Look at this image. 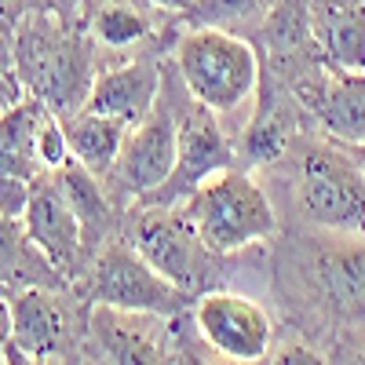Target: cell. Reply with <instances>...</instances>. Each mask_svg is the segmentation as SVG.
Returning a JSON list of instances; mask_svg holds the SVG:
<instances>
[{
  "label": "cell",
  "instance_id": "obj_1",
  "mask_svg": "<svg viewBox=\"0 0 365 365\" xmlns=\"http://www.w3.org/2000/svg\"><path fill=\"white\" fill-rule=\"evenodd\" d=\"M11 51L26 96H37L55 117L84 110L99 73L91 70V48L77 29H66L51 11H26L11 34Z\"/></svg>",
  "mask_w": 365,
  "mask_h": 365
},
{
  "label": "cell",
  "instance_id": "obj_2",
  "mask_svg": "<svg viewBox=\"0 0 365 365\" xmlns=\"http://www.w3.org/2000/svg\"><path fill=\"white\" fill-rule=\"evenodd\" d=\"M175 73L182 91L220 120L241 113L259 91L256 48L216 26H190L175 44Z\"/></svg>",
  "mask_w": 365,
  "mask_h": 365
},
{
  "label": "cell",
  "instance_id": "obj_3",
  "mask_svg": "<svg viewBox=\"0 0 365 365\" xmlns=\"http://www.w3.org/2000/svg\"><path fill=\"white\" fill-rule=\"evenodd\" d=\"M179 208L187 212V220L197 227L201 241L216 252V256H230L256 245V241L274 234V205L263 194V187L245 175V172H220L208 182L179 201Z\"/></svg>",
  "mask_w": 365,
  "mask_h": 365
},
{
  "label": "cell",
  "instance_id": "obj_4",
  "mask_svg": "<svg viewBox=\"0 0 365 365\" xmlns=\"http://www.w3.org/2000/svg\"><path fill=\"white\" fill-rule=\"evenodd\" d=\"M296 201L311 223L365 237V175L347 150H307L296 172Z\"/></svg>",
  "mask_w": 365,
  "mask_h": 365
},
{
  "label": "cell",
  "instance_id": "obj_5",
  "mask_svg": "<svg viewBox=\"0 0 365 365\" xmlns=\"http://www.w3.org/2000/svg\"><path fill=\"white\" fill-rule=\"evenodd\" d=\"M91 299L99 307L168 318L190 303V292L172 285L135 245H110L91 267Z\"/></svg>",
  "mask_w": 365,
  "mask_h": 365
},
{
  "label": "cell",
  "instance_id": "obj_6",
  "mask_svg": "<svg viewBox=\"0 0 365 365\" xmlns=\"http://www.w3.org/2000/svg\"><path fill=\"white\" fill-rule=\"evenodd\" d=\"M132 241L182 292H197V285L208 282L212 249L201 241L197 227L187 220V212L179 205H154L139 212V220L132 227Z\"/></svg>",
  "mask_w": 365,
  "mask_h": 365
},
{
  "label": "cell",
  "instance_id": "obj_7",
  "mask_svg": "<svg viewBox=\"0 0 365 365\" xmlns=\"http://www.w3.org/2000/svg\"><path fill=\"white\" fill-rule=\"evenodd\" d=\"M197 336L208 344V351H216L227 361L252 365L267 358L274 325L270 314L263 311V303L230 292V289H208L194 299L190 307Z\"/></svg>",
  "mask_w": 365,
  "mask_h": 365
},
{
  "label": "cell",
  "instance_id": "obj_8",
  "mask_svg": "<svg viewBox=\"0 0 365 365\" xmlns=\"http://www.w3.org/2000/svg\"><path fill=\"white\" fill-rule=\"evenodd\" d=\"M179 117V158L172 179L154 197V205H179L187 201L201 182L220 175L234 161V146L227 143V132L220 128V117L190 99V110H175Z\"/></svg>",
  "mask_w": 365,
  "mask_h": 365
},
{
  "label": "cell",
  "instance_id": "obj_9",
  "mask_svg": "<svg viewBox=\"0 0 365 365\" xmlns=\"http://www.w3.org/2000/svg\"><path fill=\"white\" fill-rule=\"evenodd\" d=\"M175 158H179V117L175 110L158 103L154 113L128 128V139L120 146L113 175L120 179L125 190L150 197L172 179Z\"/></svg>",
  "mask_w": 365,
  "mask_h": 365
},
{
  "label": "cell",
  "instance_id": "obj_10",
  "mask_svg": "<svg viewBox=\"0 0 365 365\" xmlns=\"http://www.w3.org/2000/svg\"><path fill=\"white\" fill-rule=\"evenodd\" d=\"M22 227H26L29 241L37 245V252L58 274H73V267L84 252V223L73 212V205L66 201L55 172H41L34 179V197L26 205Z\"/></svg>",
  "mask_w": 365,
  "mask_h": 365
},
{
  "label": "cell",
  "instance_id": "obj_11",
  "mask_svg": "<svg viewBox=\"0 0 365 365\" xmlns=\"http://www.w3.org/2000/svg\"><path fill=\"white\" fill-rule=\"evenodd\" d=\"M161 103V70L154 58H132L103 70L88 91V110L117 117L125 125H139Z\"/></svg>",
  "mask_w": 365,
  "mask_h": 365
},
{
  "label": "cell",
  "instance_id": "obj_12",
  "mask_svg": "<svg viewBox=\"0 0 365 365\" xmlns=\"http://www.w3.org/2000/svg\"><path fill=\"white\" fill-rule=\"evenodd\" d=\"M311 41L336 73H365V0H311Z\"/></svg>",
  "mask_w": 365,
  "mask_h": 365
},
{
  "label": "cell",
  "instance_id": "obj_13",
  "mask_svg": "<svg viewBox=\"0 0 365 365\" xmlns=\"http://www.w3.org/2000/svg\"><path fill=\"white\" fill-rule=\"evenodd\" d=\"M314 113L325 135L340 146H361L365 143V73H336L314 91Z\"/></svg>",
  "mask_w": 365,
  "mask_h": 365
},
{
  "label": "cell",
  "instance_id": "obj_14",
  "mask_svg": "<svg viewBox=\"0 0 365 365\" xmlns=\"http://www.w3.org/2000/svg\"><path fill=\"white\" fill-rule=\"evenodd\" d=\"M51 110L37 96H22L0 113V175L37 179L44 168L37 161V132Z\"/></svg>",
  "mask_w": 365,
  "mask_h": 365
},
{
  "label": "cell",
  "instance_id": "obj_15",
  "mask_svg": "<svg viewBox=\"0 0 365 365\" xmlns=\"http://www.w3.org/2000/svg\"><path fill=\"white\" fill-rule=\"evenodd\" d=\"M66 128V143H70V158L77 165H84L88 172H113L117 158H120V146L128 139V128L125 120L117 117H106V113H96V110H77L70 117H58Z\"/></svg>",
  "mask_w": 365,
  "mask_h": 365
},
{
  "label": "cell",
  "instance_id": "obj_16",
  "mask_svg": "<svg viewBox=\"0 0 365 365\" xmlns=\"http://www.w3.org/2000/svg\"><path fill=\"white\" fill-rule=\"evenodd\" d=\"M143 318H150V314H128V311L99 307L96 322H91V332H96V340L106 347L113 365H168L158 336L143 325Z\"/></svg>",
  "mask_w": 365,
  "mask_h": 365
},
{
  "label": "cell",
  "instance_id": "obj_17",
  "mask_svg": "<svg viewBox=\"0 0 365 365\" xmlns=\"http://www.w3.org/2000/svg\"><path fill=\"white\" fill-rule=\"evenodd\" d=\"M58 340H63V314L51 296L41 289H22L11 296V347L34 358H51Z\"/></svg>",
  "mask_w": 365,
  "mask_h": 365
},
{
  "label": "cell",
  "instance_id": "obj_18",
  "mask_svg": "<svg viewBox=\"0 0 365 365\" xmlns=\"http://www.w3.org/2000/svg\"><path fill=\"white\" fill-rule=\"evenodd\" d=\"M318 289L336 314H365V249H340L318 259Z\"/></svg>",
  "mask_w": 365,
  "mask_h": 365
},
{
  "label": "cell",
  "instance_id": "obj_19",
  "mask_svg": "<svg viewBox=\"0 0 365 365\" xmlns=\"http://www.w3.org/2000/svg\"><path fill=\"white\" fill-rule=\"evenodd\" d=\"M55 179H58V187H63L66 201L73 205V212L81 216L84 230H99L110 216V205H106L99 182H96V172H88L84 165L70 161V165H63L55 172Z\"/></svg>",
  "mask_w": 365,
  "mask_h": 365
},
{
  "label": "cell",
  "instance_id": "obj_20",
  "mask_svg": "<svg viewBox=\"0 0 365 365\" xmlns=\"http://www.w3.org/2000/svg\"><path fill=\"white\" fill-rule=\"evenodd\" d=\"M278 0H194V4L182 11L190 26H216V29H230L237 22H263L270 15V8Z\"/></svg>",
  "mask_w": 365,
  "mask_h": 365
},
{
  "label": "cell",
  "instance_id": "obj_21",
  "mask_svg": "<svg viewBox=\"0 0 365 365\" xmlns=\"http://www.w3.org/2000/svg\"><path fill=\"white\" fill-rule=\"evenodd\" d=\"M146 15L135 11L132 4H103L96 15H91V34L103 48H132L146 37Z\"/></svg>",
  "mask_w": 365,
  "mask_h": 365
},
{
  "label": "cell",
  "instance_id": "obj_22",
  "mask_svg": "<svg viewBox=\"0 0 365 365\" xmlns=\"http://www.w3.org/2000/svg\"><path fill=\"white\" fill-rule=\"evenodd\" d=\"M34 241H29L26 227H19V220L0 212V278H15L22 274V267L34 259Z\"/></svg>",
  "mask_w": 365,
  "mask_h": 365
},
{
  "label": "cell",
  "instance_id": "obj_23",
  "mask_svg": "<svg viewBox=\"0 0 365 365\" xmlns=\"http://www.w3.org/2000/svg\"><path fill=\"white\" fill-rule=\"evenodd\" d=\"M37 161L44 172H58L63 165H70V143H66V128H63V120H58L55 113L44 117V125L37 132Z\"/></svg>",
  "mask_w": 365,
  "mask_h": 365
},
{
  "label": "cell",
  "instance_id": "obj_24",
  "mask_svg": "<svg viewBox=\"0 0 365 365\" xmlns=\"http://www.w3.org/2000/svg\"><path fill=\"white\" fill-rule=\"evenodd\" d=\"M29 197H34V179H22V175H0V212H4V216L22 220Z\"/></svg>",
  "mask_w": 365,
  "mask_h": 365
},
{
  "label": "cell",
  "instance_id": "obj_25",
  "mask_svg": "<svg viewBox=\"0 0 365 365\" xmlns=\"http://www.w3.org/2000/svg\"><path fill=\"white\" fill-rule=\"evenodd\" d=\"M270 365H329V361L322 354H314L311 347H303V344H289V347H282L278 354H274Z\"/></svg>",
  "mask_w": 365,
  "mask_h": 365
},
{
  "label": "cell",
  "instance_id": "obj_26",
  "mask_svg": "<svg viewBox=\"0 0 365 365\" xmlns=\"http://www.w3.org/2000/svg\"><path fill=\"white\" fill-rule=\"evenodd\" d=\"M22 19H26V4H22V0H0V34L11 37Z\"/></svg>",
  "mask_w": 365,
  "mask_h": 365
},
{
  "label": "cell",
  "instance_id": "obj_27",
  "mask_svg": "<svg viewBox=\"0 0 365 365\" xmlns=\"http://www.w3.org/2000/svg\"><path fill=\"white\" fill-rule=\"evenodd\" d=\"M22 99V81L19 73H0V113H4L11 103Z\"/></svg>",
  "mask_w": 365,
  "mask_h": 365
},
{
  "label": "cell",
  "instance_id": "obj_28",
  "mask_svg": "<svg viewBox=\"0 0 365 365\" xmlns=\"http://www.w3.org/2000/svg\"><path fill=\"white\" fill-rule=\"evenodd\" d=\"M11 347V299H4V292H0V361H4Z\"/></svg>",
  "mask_w": 365,
  "mask_h": 365
},
{
  "label": "cell",
  "instance_id": "obj_29",
  "mask_svg": "<svg viewBox=\"0 0 365 365\" xmlns=\"http://www.w3.org/2000/svg\"><path fill=\"white\" fill-rule=\"evenodd\" d=\"M4 365H51V361H48V358H34V354H26V351H19V347H8Z\"/></svg>",
  "mask_w": 365,
  "mask_h": 365
},
{
  "label": "cell",
  "instance_id": "obj_30",
  "mask_svg": "<svg viewBox=\"0 0 365 365\" xmlns=\"http://www.w3.org/2000/svg\"><path fill=\"white\" fill-rule=\"evenodd\" d=\"M0 73H15V51H11V37L0 34Z\"/></svg>",
  "mask_w": 365,
  "mask_h": 365
},
{
  "label": "cell",
  "instance_id": "obj_31",
  "mask_svg": "<svg viewBox=\"0 0 365 365\" xmlns=\"http://www.w3.org/2000/svg\"><path fill=\"white\" fill-rule=\"evenodd\" d=\"M139 4H150V8H161V11H187L194 0H139Z\"/></svg>",
  "mask_w": 365,
  "mask_h": 365
},
{
  "label": "cell",
  "instance_id": "obj_32",
  "mask_svg": "<svg viewBox=\"0 0 365 365\" xmlns=\"http://www.w3.org/2000/svg\"><path fill=\"white\" fill-rule=\"evenodd\" d=\"M22 4H26V11H55L63 0H22Z\"/></svg>",
  "mask_w": 365,
  "mask_h": 365
},
{
  "label": "cell",
  "instance_id": "obj_33",
  "mask_svg": "<svg viewBox=\"0 0 365 365\" xmlns=\"http://www.w3.org/2000/svg\"><path fill=\"white\" fill-rule=\"evenodd\" d=\"M344 150H347L351 161H354V165L361 168V175H365V143H361V146H344Z\"/></svg>",
  "mask_w": 365,
  "mask_h": 365
},
{
  "label": "cell",
  "instance_id": "obj_34",
  "mask_svg": "<svg viewBox=\"0 0 365 365\" xmlns=\"http://www.w3.org/2000/svg\"><path fill=\"white\" fill-rule=\"evenodd\" d=\"M175 365H212V361H205V358H197V354H190V351H182Z\"/></svg>",
  "mask_w": 365,
  "mask_h": 365
},
{
  "label": "cell",
  "instance_id": "obj_35",
  "mask_svg": "<svg viewBox=\"0 0 365 365\" xmlns=\"http://www.w3.org/2000/svg\"><path fill=\"white\" fill-rule=\"evenodd\" d=\"M347 365H365V344H361V347L351 354V361H347Z\"/></svg>",
  "mask_w": 365,
  "mask_h": 365
},
{
  "label": "cell",
  "instance_id": "obj_36",
  "mask_svg": "<svg viewBox=\"0 0 365 365\" xmlns=\"http://www.w3.org/2000/svg\"><path fill=\"white\" fill-rule=\"evenodd\" d=\"M0 365H4V361H0Z\"/></svg>",
  "mask_w": 365,
  "mask_h": 365
}]
</instances>
